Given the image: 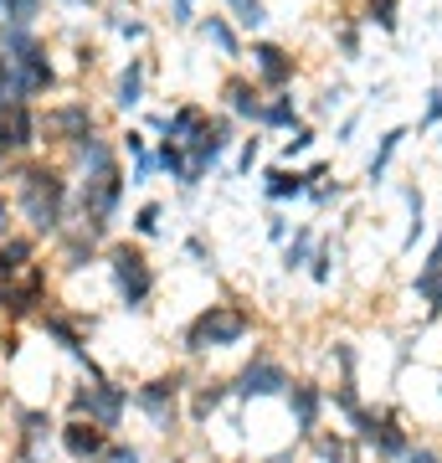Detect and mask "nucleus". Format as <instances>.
<instances>
[{"mask_svg":"<svg viewBox=\"0 0 442 463\" xmlns=\"http://www.w3.org/2000/svg\"><path fill=\"white\" fill-rule=\"evenodd\" d=\"M201 36H206L227 62L242 57V36H237V21H231V16H201Z\"/></svg>","mask_w":442,"mask_h":463,"instance_id":"412c9836","label":"nucleus"},{"mask_svg":"<svg viewBox=\"0 0 442 463\" xmlns=\"http://www.w3.org/2000/svg\"><path fill=\"white\" fill-rule=\"evenodd\" d=\"M11 201H16L21 222L32 227V237H57L72 212V181L52 160H21L11 175Z\"/></svg>","mask_w":442,"mask_h":463,"instance_id":"f257e3e1","label":"nucleus"},{"mask_svg":"<svg viewBox=\"0 0 442 463\" xmlns=\"http://www.w3.org/2000/svg\"><path fill=\"white\" fill-rule=\"evenodd\" d=\"M407 206H411V227H407V237H401V252H411L417 248V237L427 232V201H422L417 185H407Z\"/></svg>","mask_w":442,"mask_h":463,"instance_id":"c756f323","label":"nucleus"},{"mask_svg":"<svg viewBox=\"0 0 442 463\" xmlns=\"http://www.w3.org/2000/svg\"><path fill=\"white\" fill-rule=\"evenodd\" d=\"M0 67H5V93L11 103H32L57 88V67H52L47 42L32 26H5L0 32Z\"/></svg>","mask_w":442,"mask_h":463,"instance_id":"f03ea898","label":"nucleus"},{"mask_svg":"<svg viewBox=\"0 0 442 463\" xmlns=\"http://www.w3.org/2000/svg\"><path fill=\"white\" fill-rule=\"evenodd\" d=\"M411 294L427 304V315H442V237L427 248L422 268H417V279H411Z\"/></svg>","mask_w":442,"mask_h":463,"instance_id":"2eb2a0df","label":"nucleus"},{"mask_svg":"<svg viewBox=\"0 0 442 463\" xmlns=\"http://www.w3.org/2000/svg\"><path fill=\"white\" fill-rule=\"evenodd\" d=\"M5 103H11V93H5V67H0V109H5Z\"/></svg>","mask_w":442,"mask_h":463,"instance_id":"09e8293b","label":"nucleus"},{"mask_svg":"<svg viewBox=\"0 0 442 463\" xmlns=\"http://www.w3.org/2000/svg\"><path fill=\"white\" fill-rule=\"evenodd\" d=\"M401 463H442V458L432 453V448H407V453H401Z\"/></svg>","mask_w":442,"mask_h":463,"instance_id":"a18cd8bd","label":"nucleus"},{"mask_svg":"<svg viewBox=\"0 0 442 463\" xmlns=\"http://www.w3.org/2000/svg\"><path fill=\"white\" fill-rule=\"evenodd\" d=\"M36 268V237H0V288Z\"/></svg>","mask_w":442,"mask_h":463,"instance_id":"a211bd4d","label":"nucleus"},{"mask_svg":"<svg viewBox=\"0 0 442 463\" xmlns=\"http://www.w3.org/2000/svg\"><path fill=\"white\" fill-rule=\"evenodd\" d=\"M221 397H227V386H221V381H212V386H206V392L196 397V422H206V417L221 407Z\"/></svg>","mask_w":442,"mask_h":463,"instance_id":"c9c22d12","label":"nucleus"},{"mask_svg":"<svg viewBox=\"0 0 442 463\" xmlns=\"http://www.w3.org/2000/svg\"><path fill=\"white\" fill-rule=\"evenodd\" d=\"M262 196L273 201V206L309 196V175H304V170H288V165H273L268 175H262Z\"/></svg>","mask_w":442,"mask_h":463,"instance_id":"aec40b11","label":"nucleus"},{"mask_svg":"<svg viewBox=\"0 0 442 463\" xmlns=\"http://www.w3.org/2000/svg\"><path fill=\"white\" fill-rule=\"evenodd\" d=\"M145 78H149L145 57H129V62L118 67V78H114V109H118V114H129V109L145 103Z\"/></svg>","mask_w":442,"mask_h":463,"instance_id":"dca6fc26","label":"nucleus"},{"mask_svg":"<svg viewBox=\"0 0 442 463\" xmlns=\"http://www.w3.org/2000/svg\"><path fill=\"white\" fill-rule=\"evenodd\" d=\"M258 155H262V139H242V155H237V175H252Z\"/></svg>","mask_w":442,"mask_h":463,"instance_id":"ea45409f","label":"nucleus"},{"mask_svg":"<svg viewBox=\"0 0 442 463\" xmlns=\"http://www.w3.org/2000/svg\"><path fill=\"white\" fill-rule=\"evenodd\" d=\"M361 26H365L361 16H344L340 26H334V42H340V52H344V57H350V62L361 57Z\"/></svg>","mask_w":442,"mask_h":463,"instance_id":"7c9ffc66","label":"nucleus"},{"mask_svg":"<svg viewBox=\"0 0 442 463\" xmlns=\"http://www.w3.org/2000/svg\"><path fill=\"white\" fill-rule=\"evenodd\" d=\"M314 258V227H298L288 242H283V268L294 273V268H304Z\"/></svg>","mask_w":442,"mask_h":463,"instance_id":"c85d7f7f","label":"nucleus"},{"mask_svg":"<svg viewBox=\"0 0 442 463\" xmlns=\"http://www.w3.org/2000/svg\"><path fill=\"white\" fill-rule=\"evenodd\" d=\"M288 386H294L288 365L273 361V355H252V365L237 376V397H278V392H288Z\"/></svg>","mask_w":442,"mask_h":463,"instance_id":"9b49d317","label":"nucleus"},{"mask_svg":"<svg viewBox=\"0 0 442 463\" xmlns=\"http://www.w3.org/2000/svg\"><path fill=\"white\" fill-rule=\"evenodd\" d=\"M47 432H52V417L47 412H21V458H26V463L42 453Z\"/></svg>","mask_w":442,"mask_h":463,"instance_id":"a878e982","label":"nucleus"},{"mask_svg":"<svg viewBox=\"0 0 442 463\" xmlns=\"http://www.w3.org/2000/svg\"><path fill=\"white\" fill-rule=\"evenodd\" d=\"M401 145H407V124H396V129L381 134L376 155H371V165H365V181H371V185L386 181V170H391V160H396V149H401Z\"/></svg>","mask_w":442,"mask_h":463,"instance_id":"5701e85b","label":"nucleus"},{"mask_svg":"<svg viewBox=\"0 0 442 463\" xmlns=\"http://www.w3.org/2000/svg\"><path fill=\"white\" fill-rule=\"evenodd\" d=\"M181 376H160V381H149V386H139L134 392V407L155 422L160 432H170L175 428V412H181Z\"/></svg>","mask_w":442,"mask_h":463,"instance_id":"1a4fd4ad","label":"nucleus"},{"mask_svg":"<svg viewBox=\"0 0 442 463\" xmlns=\"http://www.w3.org/2000/svg\"><path fill=\"white\" fill-rule=\"evenodd\" d=\"M124 402H129V392H124V386L93 376V386H82V392H78V417H93L99 428H118Z\"/></svg>","mask_w":442,"mask_h":463,"instance_id":"9d476101","label":"nucleus"},{"mask_svg":"<svg viewBox=\"0 0 442 463\" xmlns=\"http://www.w3.org/2000/svg\"><path fill=\"white\" fill-rule=\"evenodd\" d=\"M309 273H314V283H329V279H334V248H329V242H319V248H314Z\"/></svg>","mask_w":442,"mask_h":463,"instance_id":"72a5a7b5","label":"nucleus"},{"mask_svg":"<svg viewBox=\"0 0 442 463\" xmlns=\"http://www.w3.org/2000/svg\"><path fill=\"white\" fill-rule=\"evenodd\" d=\"M108 273H114L118 304L139 315L149 304V294H155V268H149L145 248H139V242H114V248H108Z\"/></svg>","mask_w":442,"mask_h":463,"instance_id":"20e7f679","label":"nucleus"},{"mask_svg":"<svg viewBox=\"0 0 442 463\" xmlns=\"http://www.w3.org/2000/svg\"><path fill=\"white\" fill-rule=\"evenodd\" d=\"M268 237L273 242H288V216H268Z\"/></svg>","mask_w":442,"mask_h":463,"instance_id":"49530a36","label":"nucleus"},{"mask_svg":"<svg viewBox=\"0 0 442 463\" xmlns=\"http://www.w3.org/2000/svg\"><path fill=\"white\" fill-rule=\"evenodd\" d=\"M114 32L124 36V42H145L149 26H145V21H124V11H118V16H114Z\"/></svg>","mask_w":442,"mask_h":463,"instance_id":"58836bf2","label":"nucleus"},{"mask_svg":"<svg viewBox=\"0 0 442 463\" xmlns=\"http://www.w3.org/2000/svg\"><path fill=\"white\" fill-rule=\"evenodd\" d=\"M42 16V0H0V32L5 26H36Z\"/></svg>","mask_w":442,"mask_h":463,"instance_id":"cd10ccee","label":"nucleus"},{"mask_svg":"<svg viewBox=\"0 0 442 463\" xmlns=\"http://www.w3.org/2000/svg\"><path fill=\"white\" fill-rule=\"evenodd\" d=\"M42 330L57 340V345L67 350V355H78V361H88V350H82V330L72 325V319L62 315V309H42Z\"/></svg>","mask_w":442,"mask_h":463,"instance_id":"4be33fe9","label":"nucleus"},{"mask_svg":"<svg viewBox=\"0 0 442 463\" xmlns=\"http://www.w3.org/2000/svg\"><path fill=\"white\" fill-rule=\"evenodd\" d=\"M298 124V99L294 88H283V93H268V114H262V129H294Z\"/></svg>","mask_w":442,"mask_h":463,"instance_id":"393cba45","label":"nucleus"},{"mask_svg":"<svg viewBox=\"0 0 442 463\" xmlns=\"http://www.w3.org/2000/svg\"><path fill=\"white\" fill-rule=\"evenodd\" d=\"M103 432H108V428H99L93 417H72V422L62 428V448L78 463H88V458H99V453H103Z\"/></svg>","mask_w":442,"mask_h":463,"instance_id":"f3484780","label":"nucleus"},{"mask_svg":"<svg viewBox=\"0 0 442 463\" xmlns=\"http://www.w3.org/2000/svg\"><path fill=\"white\" fill-rule=\"evenodd\" d=\"M191 11H196V0H170V21H175V26H185Z\"/></svg>","mask_w":442,"mask_h":463,"instance_id":"c03bdc74","label":"nucleus"},{"mask_svg":"<svg viewBox=\"0 0 442 463\" xmlns=\"http://www.w3.org/2000/svg\"><path fill=\"white\" fill-rule=\"evenodd\" d=\"M252 78H258L262 93H283V88H294L298 78V57L283 42H252Z\"/></svg>","mask_w":442,"mask_h":463,"instance_id":"423d86ee","label":"nucleus"},{"mask_svg":"<svg viewBox=\"0 0 442 463\" xmlns=\"http://www.w3.org/2000/svg\"><path fill=\"white\" fill-rule=\"evenodd\" d=\"M221 11L237 21V32H262L268 26V5L262 0H221Z\"/></svg>","mask_w":442,"mask_h":463,"instance_id":"bb28decb","label":"nucleus"},{"mask_svg":"<svg viewBox=\"0 0 442 463\" xmlns=\"http://www.w3.org/2000/svg\"><path fill=\"white\" fill-rule=\"evenodd\" d=\"M314 139H319V134H314L309 124L298 118L294 129H288V139H283V160H298V155H309V149H314Z\"/></svg>","mask_w":442,"mask_h":463,"instance_id":"2f4dec72","label":"nucleus"},{"mask_svg":"<svg viewBox=\"0 0 442 463\" xmlns=\"http://www.w3.org/2000/svg\"><path fill=\"white\" fill-rule=\"evenodd\" d=\"M11 212H16V201L5 196V185H0V237H11Z\"/></svg>","mask_w":442,"mask_h":463,"instance_id":"37998d69","label":"nucleus"},{"mask_svg":"<svg viewBox=\"0 0 442 463\" xmlns=\"http://www.w3.org/2000/svg\"><path fill=\"white\" fill-rule=\"evenodd\" d=\"M93 129H99V114L82 99H67L42 114V145H78L82 134H93Z\"/></svg>","mask_w":442,"mask_h":463,"instance_id":"0eeeda50","label":"nucleus"},{"mask_svg":"<svg viewBox=\"0 0 442 463\" xmlns=\"http://www.w3.org/2000/svg\"><path fill=\"white\" fill-rule=\"evenodd\" d=\"M427 124H442V88H427V114H422V129Z\"/></svg>","mask_w":442,"mask_h":463,"instance_id":"a19ab883","label":"nucleus"},{"mask_svg":"<svg viewBox=\"0 0 442 463\" xmlns=\"http://www.w3.org/2000/svg\"><path fill=\"white\" fill-rule=\"evenodd\" d=\"M62 5H99V0H62Z\"/></svg>","mask_w":442,"mask_h":463,"instance_id":"8fccbe9b","label":"nucleus"},{"mask_svg":"<svg viewBox=\"0 0 442 463\" xmlns=\"http://www.w3.org/2000/svg\"><path fill=\"white\" fill-rule=\"evenodd\" d=\"M221 103L231 118H252V124H262V114H268V93L258 88V78H242V72H231L221 83Z\"/></svg>","mask_w":442,"mask_h":463,"instance_id":"ddd939ff","label":"nucleus"},{"mask_svg":"<svg viewBox=\"0 0 442 463\" xmlns=\"http://www.w3.org/2000/svg\"><path fill=\"white\" fill-rule=\"evenodd\" d=\"M160 170V160H155V149H145V155H134V170H129V185H145L149 175Z\"/></svg>","mask_w":442,"mask_h":463,"instance_id":"e433bc0d","label":"nucleus"},{"mask_svg":"<svg viewBox=\"0 0 442 463\" xmlns=\"http://www.w3.org/2000/svg\"><path fill=\"white\" fill-rule=\"evenodd\" d=\"M288 407H294L298 432H314V428H319V412H324V386H314V381H294V386H288Z\"/></svg>","mask_w":442,"mask_h":463,"instance_id":"6ab92c4d","label":"nucleus"},{"mask_svg":"<svg viewBox=\"0 0 442 463\" xmlns=\"http://www.w3.org/2000/svg\"><path fill=\"white\" fill-rule=\"evenodd\" d=\"M118 149H124V155H129V160H134V155H145V134H139V129H129V134H118Z\"/></svg>","mask_w":442,"mask_h":463,"instance_id":"79ce46f5","label":"nucleus"},{"mask_svg":"<svg viewBox=\"0 0 442 463\" xmlns=\"http://www.w3.org/2000/svg\"><path fill=\"white\" fill-rule=\"evenodd\" d=\"M340 196H344L340 181H334V185H329V181H314V185H309V201H314V206H329V201H340Z\"/></svg>","mask_w":442,"mask_h":463,"instance_id":"4c0bfd02","label":"nucleus"},{"mask_svg":"<svg viewBox=\"0 0 442 463\" xmlns=\"http://www.w3.org/2000/svg\"><path fill=\"white\" fill-rule=\"evenodd\" d=\"M361 21L386 36H396L401 32V0H361Z\"/></svg>","mask_w":442,"mask_h":463,"instance_id":"b1692460","label":"nucleus"},{"mask_svg":"<svg viewBox=\"0 0 442 463\" xmlns=\"http://www.w3.org/2000/svg\"><path fill=\"white\" fill-rule=\"evenodd\" d=\"M314 453H319V463H355L344 438H319V443H314Z\"/></svg>","mask_w":442,"mask_h":463,"instance_id":"f704fd0d","label":"nucleus"},{"mask_svg":"<svg viewBox=\"0 0 442 463\" xmlns=\"http://www.w3.org/2000/svg\"><path fill=\"white\" fill-rule=\"evenodd\" d=\"M42 145V114L32 103H5L0 109V160H21Z\"/></svg>","mask_w":442,"mask_h":463,"instance_id":"39448f33","label":"nucleus"},{"mask_svg":"<svg viewBox=\"0 0 442 463\" xmlns=\"http://www.w3.org/2000/svg\"><path fill=\"white\" fill-rule=\"evenodd\" d=\"M108 463H139V448H108Z\"/></svg>","mask_w":442,"mask_h":463,"instance_id":"de8ad7c7","label":"nucleus"},{"mask_svg":"<svg viewBox=\"0 0 442 463\" xmlns=\"http://www.w3.org/2000/svg\"><path fill=\"white\" fill-rule=\"evenodd\" d=\"M0 304H5V309H11V315H36V309H42V304H47V268L36 263L32 273H21L16 283H5V294H0Z\"/></svg>","mask_w":442,"mask_h":463,"instance_id":"4468645a","label":"nucleus"},{"mask_svg":"<svg viewBox=\"0 0 442 463\" xmlns=\"http://www.w3.org/2000/svg\"><path fill=\"white\" fill-rule=\"evenodd\" d=\"M227 145H231V114H221V118H206L191 139H185V155H191V181H206V170L212 165H221V155H227Z\"/></svg>","mask_w":442,"mask_h":463,"instance_id":"6e6552de","label":"nucleus"},{"mask_svg":"<svg viewBox=\"0 0 442 463\" xmlns=\"http://www.w3.org/2000/svg\"><path fill=\"white\" fill-rule=\"evenodd\" d=\"M350 422H355V432L376 448L381 458H401V453L411 448V438L401 432V422H396V417H376V412H365V407H361Z\"/></svg>","mask_w":442,"mask_h":463,"instance_id":"f8f14e48","label":"nucleus"},{"mask_svg":"<svg viewBox=\"0 0 442 463\" xmlns=\"http://www.w3.org/2000/svg\"><path fill=\"white\" fill-rule=\"evenodd\" d=\"M252 335V309L242 304H206L191 325H185V350L206 355V350H231Z\"/></svg>","mask_w":442,"mask_h":463,"instance_id":"7ed1b4c3","label":"nucleus"},{"mask_svg":"<svg viewBox=\"0 0 442 463\" xmlns=\"http://www.w3.org/2000/svg\"><path fill=\"white\" fill-rule=\"evenodd\" d=\"M160 216H165L160 201H145V206L134 212V232H139V237H155V232H160Z\"/></svg>","mask_w":442,"mask_h":463,"instance_id":"473e14b6","label":"nucleus"}]
</instances>
